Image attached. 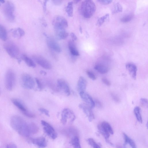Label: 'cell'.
Masks as SVG:
<instances>
[{"label":"cell","instance_id":"obj_1","mask_svg":"<svg viewBox=\"0 0 148 148\" xmlns=\"http://www.w3.org/2000/svg\"><path fill=\"white\" fill-rule=\"evenodd\" d=\"M10 123L12 128L21 136L27 137L30 135L29 124L19 116H12Z\"/></svg>","mask_w":148,"mask_h":148},{"label":"cell","instance_id":"obj_2","mask_svg":"<svg viewBox=\"0 0 148 148\" xmlns=\"http://www.w3.org/2000/svg\"><path fill=\"white\" fill-rule=\"evenodd\" d=\"M52 24L58 38L60 40L64 39L67 37L68 34L66 28L68 26V23L64 17L59 15L55 16Z\"/></svg>","mask_w":148,"mask_h":148},{"label":"cell","instance_id":"obj_3","mask_svg":"<svg viewBox=\"0 0 148 148\" xmlns=\"http://www.w3.org/2000/svg\"><path fill=\"white\" fill-rule=\"evenodd\" d=\"M96 9V5L93 1L86 0L82 2L79 10L80 14L84 17L89 18L94 14Z\"/></svg>","mask_w":148,"mask_h":148},{"label":"cell","instance_id":"obj_4","mask_svg":"<svg viewBox=\"0 0 148 148\" xmlns=\"http://www.w3.org/2000/svg\"><path fill=\"white\" fill-rule=\"evenodd\" d=\"M14 10L15 6L12 2L8 1L4 5L3 7V14L8 21L12 22L14 21Z\"/></svg>","mask_w":148,"mask_h":148},{"label":"cell","instance_id":"obj_5","mask_svg":"<svg viewBox=\"0 0 148 148\" xmlns=\"http://www.w3.org/2000/svg\"><path fill=\"white\" fill-rule=\"evenodd\" d=\"M4 47L6 52L11 57L16 59L17 60L21 59L19 57V49L14 43L11 42H7L4 44Z\"/></svg>","mask_w":148,"mask_h":148},{"label":"cell","instance_id":"obj_6","mask_svg":"<svg viewBox=\"0 0 148 148\" xmlns=\"http://www.w3.org/2000/svg\"><path fill=\"white\" fill-rule=\"evenodd\" d=\"M16 77L14 72L11 69L7 71L5 77V83L6 88L9 90H12L14 86Z\"/></svg>","mask_w":148,"mask_h":148},{"label":"cell","instance_id":"obj_7","mask_svg":"<svg viewBox=\"0 0 148 148\" xmlns=\"http://www.w3.org/2000/svg\"><path fill=\"white\" fill-rule=\"evenodd\" d=\"M21 82L22 86L26 88L32 89L35 86V82L33 78L28 74L25 73L22 75Z\"/></svg>","mask_w":148,"mask_h":148},{"label":"cell","instance_id":"obj_8","mask_svg":"<svg viewBox=\"0 0 148 148\" xmlns=\"http://www.w3.org/2000/svg\"><path fill=\"white\" fill-rule=\"evenodd\" d=\"M41 122L43 127V130L45 134L51 138L55 139L57 136V134L53 127L44 120H42Z\"/></svg>","mask_w":148,"mask_h":148},{"label":"cell","instance_id":"obj_9","mask_svg":"<svg viewBox=\"0 0 148 148\" xmlns=\"http://www.w3.org/2000/svg\"><path fill=\"white\" fill-rule=\"evenodd\" d=\"M75 119V116L73 112L68 108H65L62 111L61 113V121L63 125L65 124L68 119L71 122H73Z\"/></svg>","mask_w":148,"mask_h":148},{"label":"cell","instance_id":"obj_10","mask_svg":"<svg viewBox=\"0 0 148 148\" xmlns=\"http://www.w3.org/2000/svg\"><path fill=\"white\" fill-rule=\"evenodd\" d=\"M32 58L38 64L44 68L47 69H51L52 66L50 62L42 56L39 55H34Z\"/></svg>","mask_w":148,"mask_h":148},{"label":"cell","instance_id":"obj_11","mask_svg":"<svg viewBox=\"0 0 148 148\" xmlns=\"http://www.w3.org/2000/svg\"><path fill=\"white\" fill-rule=\"evenodd\" d=\"M79 106L87 117L90 122L92 121L95 119L94 115L92 110V108L90 107L84 103L80 104Z\"/></svg>","mask_w":148,"mask_h":148},{"label":"cell","instance_id":"obj_12","mask_svg":"<svg viewBox=\"0 0 148 148\" xmlns=\"http://www.w3.org/2000/svg\"><path fill=\"white\" fill-rule=\"evenodd\" d=\"M44 34L47 37V42L48 47L56 52H61V48L56 40L53 38L48 36L45 33H44Z\"/></svg>","mask_w":148,"mask_h":148},{"label":"cell","instance_id":"obj_13","mask_svg":"<svg viewBox=\"0 0 148 148\" xmlns=\"http://www.w3.org/2000/svg\"><path fill=\"white\" fill-rule=\"evenodd\" d=\"M82 99L86 103L87 105L92 109L95 106L94 100L85 91L79 93Z\"/></svg>","mask_w":148,"mask_h":148},{"label":"cell","instance_id":"obj_14","mask_svg":"<svg viewBox=\"0 0 148 148\" xmlns=\"http://www.w3.org/2000/svg\"><path fill=\"white\" fill-rule=\"evenodd\" d=\"M57 86L67 96L70 94V90L68 83L65 80L59 79L57 81Z\"/></svg>","mask_w":148,"mask_h":148},{"label":"cell","instance_id":"obj_15","mask_svg":"<svg viewBox=\"0 0 148 148\" xmlns=\"http://www.w3.org/2000/svg\"><path fill=\"white\" fill-rule=\"evenodd\" d=\"M31 142L38 148H44L47 146V142L45 138L42 137H39L31 139Z\"/></svg>","mask_w":148,"mask_h":148},{"label":"cell","instance_id":"obj_16","mask_svg":"<svg viewBox=\"0 0 148 148\" xmlns=\"http://www.w3.org/2000/svg\"><path fill=\"white\" fill-rule=\"evenodd\" d=\"M94 68L98 72L101 74H105L109 71L108 67L106 64L101 62H98L96 64Z\"/></svg>","mask_w":148,"mask_h":148},{"label":"cell","instance_id":"obj_17","mask_svg":"<svg viewBox=\"0 0 148 148\" xmlns=\"http://www.w3.org/2000/svg\"><path fill=\"white\" fill-rule=\"evenodd\" d=\"M126 68L131 77L134 79L136 78L137 68L134 64L129 63L126 64Z\"/></svg>","mask_w":148,"mask_h":148},{"label":"cell","instance_id":"obj_18","mask_svg":"<svg viewBox=\"0 0 148 148\" xmlns=\"http://www.w3.org/2000/svg\"><path fill=\"white\" fill-rule=\"evenodd\" d=\"M12 101L23 114L28 111L25 106L21 100L17 99H12Z\"/></svg>","mask_w":148,"mask_h":148},{"label":"cell","instance_id":"obj_19","mask_svg":"<svg viewBox=\"0 0 148 148\" xmlns=\"http://www.w3.org/2000/svg\"><path fill=\"white\" fill-rule=\"evenodd\" d=\"M77 89L79 93L85 91L87 86V82L83 77H80L77 82Z\"/></svg>","mask_w":148,"mask_h":148},{"label":"cell","instance_id":"obj_20","mask_svg":"<svg viewBox=\"0 0 148 148\" xmlns=\"http://www.w3.org/2000/svg\"><path fill=\"white\" fill-rule=\"evenodd\" d=\"M10 32L12 36L16 38H19L23 36L25 34L24 30L20 27L12 29L10 30Z\"/></svg>","mask_w":148,"mask_h":148},{"label":"cell","instance_id":"obj_21","mask_svg":"<svg viewBox=\"0 0 148 148\" xmlns=\"http://www.w3.org/2000/svg\"><path fill=\"white\" fill-rule=\"evenodd\" d=\"M68 47L71 54L75 56H79V53L77 50L74 41L70 40L68 42Z\"/></svg>","mask_w":148,"mask_h":148},{"label":"cell","instance_id":"obj_22","mask_svg":"<svg viewBox=\"0 0 148 148\" xmlns=\"http://www.w3.org/2000/svg\"><path fill=\"white\" fill-rule=\"evenodd\" d=\"M123 135L124 140V146H125L127 144H128L132 148H136V144L132 139L125 133H123Z\"/></svg>","mask_w":148,"mask_h":148},{"label":"cell","instance_id":"obj_23","mask_svg":"<svg viewBox=\"0 0 148 148\" xmlns=\"http://www.w3.org/2000/svg\"><path fill=\"white\" fill-rule=\"evenodd\" d=\"M21 58L29 66L32 68H35L36 66V64L34 61L27 55L23 54L21 56Z\"/></svg>","mask_w":148,"mask_h":148},{"label":"cell","instance_id":"obj_24","mask_svg":"<svg viewBox=\"0 0 148 148\" xmlns=\"http://www.w3.org/2000/svg\"><path fill=\"white\" fill-rule=\"evenodd\" d=\"M7 32L5 28L0 24V39L3 41H5L7 40Z\"/></svg>","mask_w":148,"mask_h":148},{"label":"cell","instance_id":"obj_25","mask_svg":"<svg viewBox=\"0 0 148 148\" xmlns=\"http://www.w3.org/2000/svg\"><path fill=\"white\" fill-rule=\"evenodd\" d=\"M71 143L74 148H81L79 139L77 136L72 138Z\"/></svg>","mask_w":148,"mask_h":148},{"label":"cell","instance_id":"obj_26","mask_svg":"<svg viewBox=\"0 0 148 148\" xmlns=\"http://www.w3.org/2000/svg\"><path fill=\"white\" fill-rule=\"evenodd\" d=\"M101 126L110 134H113L114 132L110 124L108 122L103 121L100 124Z\"/></svg>","mask_w":148,"mask_h":148},{"label":"cell","instance_id":"obj_27","mask_svg":"<svg viewBox=\"0 0 148 148\" xmlns=\"http://www.w3.org/2000/svg\"><path fill=\"white\" fill-rule=\"evenodd\" d=\"M134 112L137 121L140 123H142L143 120L140 113V108L138 106H136L134 109Z\"/></svg>","mask_w":148,"mask_h":148},{"label":"cell","instance_id":"obj_28","mask_svg":"<svg viewBox=\"0 0 148 148\" xmlns=\"http://www.w3.org/2000/svg\"><path fill=\"white\" fill-rule=\"evenodd\" d=\"M73 3L72 1L69 2L66 7V11L68 16L69 17H72L73 15Z\"/></svg>","mask_w":148,"mask_h":148},{"label":"cell","instance_id":"obj_29","mask_svg":"<svg viewBox=\"0 0 148 148\" xmlns=\"http://www.w3.org/2000/svg\"><path fill=\"white\" fill-rule=\"evenodd\" d=\"M98 129L99 132L103 135L105 140L108 139L110 134L101 126L100 124L98 125Z\"/></svg>","mask_w":148,"mask_h":148},{"label":"cell","instance_id":"obj_30","mask_svg":"<svg viewBox=\"0 0 148 148\" xmlns=\"http://www.w3.org/2000/svg\"><path fill=\"white\" fill-rule=\"evenodd\" d=\"M29 126L30 134H35L38 132V127L34 123H31L29 124Z\"/></svg>","mask_w":148,"mask_h":148},{"label":"cell","instance_id":"obj_31","mask_svg":"<svg viewBox=\"0 0 148 148\" xmlns=\"http://www.w3.org/2000/svg\"><path fill=\"white\" fill-rule=\"evenodd\" d=\"M88 143L93 148H101L100 145L97 143L92 138H89L87 139Z\"/></svg>","mask_w":148,"mask_h":148},{"label":"cell","instance_id":"obj_32","mask_svg":"<svg viewBox=\"0 0 148 148\" xmlns=\"http://www.w3.org/2000/svg\"><path fill=\"white\" fill-rule=\"evenodd\" d=\"M109 16V14H106L99 18L97 21L96 23L97 25L99 26H101Z\"/></svg>","mask_w":148,"mask_h":148},{"label":"cell","instance_id":"obj_33","mask_svg":"<svg viewBox=\"0 0 148 148\" xmlns=\"http://www.w3.org/2000/svg\"><path fill=\"white\" fill-rule=\"evenodd\" d=\"M123 10V8L121 5L119 3H116L114 5L113 9L112 11L113 14L122 12Z\"/></svg>","mask_w":148,"mask_h":148},{"label":"cell","instance_id":"obj_34","mask_svg":"<svg viewBox=\"0 0 148 148\" xmlns=\"http://www.w3.org/2000/svg\"><path fill=\"white\" fill-rule=\"evenodd\" d=\"M134 17L132 14L126 15L123 16L121 19V21L124 23L128 22L132 20Z\"/></svg>","mask_w":148,"mask_h":148},{"label":"cell","instance_id":"obj_35","mask_svg":"<svg viewBox=\"0 0 148 148\" xmlns=\"http://www.w3.org/2000/svg\"><path fill=\"white\" fill-rule=\"evenodd\" d=\"M140 102L143 107L147 108L148 106V101L147 99L144 98H141L140 99Z\"/></svg>","mask_w":148,"mask_h":148},{"label":"cell","instance_id":"obj_36","mask_svg":"<svg viewBox=\"0 0 148 148\" xmlns=\"http://www.w3.org/2000/svg\"><path fill=\"white\" fill-rule=\"evenodd\" d=\"M86 73L89 78L92 80H94L96 79V76L92 72L88 70L86 71Z\"/></svg>","mask_w":148,"mask_h":148},{"label":"cell","instance_id":"obj_37","mask_svg":"<svg viewBox=\"0 0 148 148\" xmlns=\"http://www.w3.org/2000/svg\"><path fill=\"white\" fill-rule=\"evenodd\" d=\"M39 111L42 113H44L48 116H49V112L48 110L44 108H40L38 109Z\"/></svg>","mask_w":148,"mask_h":148},{"label":"cell","instance_id":"obj_38","mask_svg":"<svg viewBox=\"0 0 148 148\" xmlns=\"http://www.w3.org/2000/svg\"><path fill=\"white\" fill-rule=\"evenodd\" d=\"M35 80L38 88L41 90L42 88V84L39 80L37 78H35Z\"/></svg>","mask_w":148,"mask_h":148},{"label":"cell","instance_id":"obj_39","mask_svg":"<svg viewBox=\"0 0 148 148\" xmlns=\"http://www.w3.org/2000/svg\"><path fill=\"white\" fill-rule=\"evenodd\" d=\"M99 2L103 4H108L110 3H111L112 1V0H98Z\"/></svg>","mask_w":148,"mask_h":148},{"label":"cell","instance_id":"obj_40","mask_svg":"<svg viewBox=\"0 0 148 148\" xmlns=\"http://www.w3.org/2000/svg\"><path fill=\"white\" fill-rule=\"evenodd\" d=\"M95 106L99 108H101L102 107V104L100 101L97 99H96L94 101Z\"/></svg>","mask_w":148,"mask_h":148},{"label":"cell","instance_id":"obj_41","mask_svg":"<svg viewBox=\"0 0 148 148\" xmlns=\"http://www.w3.org/2000/svg\"><path fill=\"white\" fill-rule=\"evenodd\" d=\"M102 82L106 85L109 86L111 85L110 82L106 78H102Z\"/></svg>","mask_w":148,"mask_h":148},{"label":"cell","instance_id":"obj_42","mask_svg":"<svg viewBox=\"0 0 148 148\" xmlns=\"http://www.w3.org/2000/svg\"><path fill=\"white\" fill-rule=\"evenodd\" d=\"M113 99L116 102H118L119 100V98L117 96L114 94H112L111 95Z\"/></svg>","mask_w":148,"mask_h":148},{"label":"cell","instance_id":"obj_43","mask_svg":"<svg viewBox=\"0 0 148 148\" xmlns=\"http://www.w3.org/2000/svg\"><path fill=\"white\" fill-rule=\"evenodd\" d=\"M6 148H17L16 145L12 143H9L7 145Z\"/></svg>","mask_w":148,"mask_h":148},{"label":"cell","instance_id":"obj_44","mask_svg":"<svg viewBox=\"0 0 148 148\" xmlns=\"http://www.w3.org/2000/svg\"><path fill=\"white\" fill-rule=\"evenodd\" d=\"M70 35L73 41H74L77 40V37L74 33L73 32L71 33Z\"/></svg>","mask_w":148,"mask_h":148},{"label":"cell","instance_id":"obj_45","mask_svg":"<svg viewBox=\"0 0 148 148\" xmlns=\"http://www.w3.org/2000/svg\"><path fill=\"white\" fill-rule=\"evenodd\" d=\"M47 0H45L44 1L43 3V10L44 12H45L46 11V5Z\"/></svg>","mask_w":148,"mask_h":148},{"label":"cell","instance_id":"obj_46","mask_svg":"<svg viewBox=\"0 0 148 148\" xmlns=\"http://www.w3.org/2000/svg\"><path fill=\"white\" fill-rule=\"evenodd\" d=\"M54 4L56 5H59L62 2V1L60 0H54L52 1Z\"/></svg>","mask_w":148,"mask_h":148},{"label":"cell","instance_id":"obj_47","mask_svg":"<svg viewBox=\"0 0 148 148\" xmlns=\"http://www.w3.org/2000/svg\"><path fill=\"white\" fill-rule=\"evenodd\" d=\"M106 142L111 146H113V143L110 141L108 139L105 140Z\"/></svg>","mask_w":148,"mask_h":148},{"label":"cell","instance_id":"obj_48","mask_svg":"<svg viewBox=\"0 0 148 148\" xmlns=\"http://www.w3.org/2000/svg\"><path fill=\"white\" fill-rule=\"evenodd\" d=\"M40 73L41 74L43 75H46L47 74L46 72L43 70H41L40 71Z\"/></svg>","mask_w":148,"mask_h":148},{"label":"cell","instance_id":"obj_49","mask_svg":"<svg viewBox=\"0 0 148 148\" xmlns=\"http://www.w3.org/2000/svg\"><path fill=\"white\" fill-rule=\"evenodd\" d=\"M116 148H125V146L123 147L121 145H117L116 146Z\"/></svg>","mask_w":148,"mask_h":148},{"label":"cell","instance_id":"obj_50","mask_svg":"<svg viewBox=\"0 0 148 148\" xmlns=\"http://www.w3.org/2000/svg\"><path fill=\"white\" fill-rule=\"evenodd\" d=\"M79 31H80V32L81 33H82V29L81 27L80 26L79 27Z\"/></svg>","mask_w":148,"mask_h":148},{"label":"cell","instance_id":"obj_51","mask_svg":"<svg viewBox=\"0 0 148 148\" xmlns=\"http://www.w3.org/2000/svg\"><path fill=\"white\" fill-rule=\"evenodd\" d=\"M80 1V0H75L74 1V2L75 3H77L79 2Z\"/></svg>","mask_w":148,"mask_h":148},{"label":"cell","instance_id":"obj_52","mask_svg":"<svg viewBox=\"0 0 148 148\" xmlns=\"http://www.w3.org/2000/svg\"><path fill=\"white\" fill-rule=\"evenodd\" d=\"M0 2L1 3H5V1L4 0H0Z\"/></svg>","mask_w":148,"mask_h":148},{"label":"cell","instance_id":"obj_53","mask_svg":"<svg viewBox=\"0 0 148 148\" xmlns=\"http://www.w3.org/2000/svg\"><path fill=\"white\" fill-rule=\"evenodd\" d=\"M1 5V3L0 2V6Z\"/></svg>","mask_w":148,"mask_h":148},{"label":"cell","instance_id":"obj_54","mask_svg":"<svg viewBox=\"0 0 148 148\" xmlns=\"http://www.w3.org/2000/svg\"><path fill=\"white\" fill-rule=\"evenodd\" d=\"M1 93H0V96Z\"/></svg>","mask_w":148,"mask_h":148}]
</instances>
